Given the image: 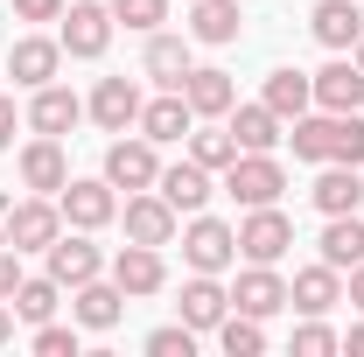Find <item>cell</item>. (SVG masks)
<instances>
[{
  "label": "cell",
  "instance_id": "19",
  "mask_svg": "<svg viewBox=\"0 0 364 357\" xmlns=\"http://www.w3.org/2000/svg\"><path fill=\"white\" fill-rule=\"evenodd\" d=\"M70 315L85 322V329H112L119 315H127V294H119V280H85V287H70Z\"/></svg>",
  "mask_w": 364,
  "mask_h": 357
},
{
  "label": "cell",
  "instance_id": "12",
  "mask_svg": "<svg viewBox=\"0 0 364 357\" xmlns=\"http://www.w3.org/2000/svg\"><path fill=\"white\" fill-rule=\"evenodd\" d=\"M231 309H238V315H259V322H267V315L287 309V280H280L273 267H245L238 280H231Z\"/></svg>",
  "mask_w": 364,
  "mask_h": 357
},
{
  "label": "cell",
  "instance_id": "21",
  "mask_svg": "<svg viewBox=\"0 0 364 357\" xmlns=\"http://www.w3.org/2000/svg\"><path fill=\"white\" fill-rule=\"evenodd\" d=\"M182 98H189L196 119H225L231 105H238V85H231V70H189L182 78Z\"/></svg>",
  "mask_w": 364,
  "mask_h": 357
},
{
  "label": "cell",
  "instance_id": "40",
  "mask_svg": "<svg viewBox=\"0 0 364 357\" xmlns=\"http://www.w3.org/2000/svg\"><path fill=\"white\" fill-rule=\"evenodd\" d=\"M21 21H63V0H14Z\"/></svg>",
  "mask_w": 364,
  "mask_h": 357
},
{
  "label": "cell",
  "instance_id": "43",
  "mask_svg": "<svg viewBox=\"0 0 364 357\" xmlns=\"http://www.w3.org/2000/svg\"><path fill=\"white\" fill-rule=\"evenodd\" d=\"M343 351H350V357H364V322L350 329V336H343Z\"/></svg>",
  "mask_w": 364,
  "mask_h": 357
},
{
  "label": "cell",
  "instance_id": "33",
  "mask_svg": "<svg viewBox=\"0 0 364 357\" xmlns=\"http://www.w3.org/2000/svg\"><path fill=\"white\" fill-rule=\"evenodd\" d=\"M218 343H225V357H259V351H267V329H259V315L231 309L225 322H218Z\"/></svg>",
  "mask_w": 364,
  "mask_h": 357
},
{
  "label": "cell",
  "instance_id": "27",
  "mask_svg": "<svg viewBox=\"0 0 364 357\" xmlns=\"http://www.w3.org/2000/svg\"><path fill=\"white\" fill-rule=\"evenodd\" d=\"M322 260H329L336 273H350L364 260V218H358V211H343V218L322 224Z\"/></svg>",
  "mask_w": 364,
  "mask_h": 357
},
{
  "label": "cell",
  "instance_id": "46",
  "mask_svg": "<svg viewBox=\"0 0 364 357\" xmlns=\"http://www.w3.org/2000/svg\"><path fill=\"white\" fill-rule=\"evenodd\" d=\"M0 245H7V218H0Z\"/></svg>",
  "mask_w": 364,
  "mask_h": 357
},
{
  "label": "cell",
  "instance_id": "35",
  "mask_svg": "<svg viewBox=\"0 0 364 357\" xmlns=\"http://www.w3.org/2000/svg\"><path fill=\"white\" fill-rule=\"evenodd\" d=\"M112 21H127L140 36H154L161 21H168V0H112Z\"/></svg>",
  "mask_w": 364,
  "mask_h": 357
},
{
  "label": "cell",
  "instance_id": "28",
  "mask_svg": "<svg viewBox=\"0 0 364 357\" xmlns=\"http://www.w3.org/2000/svg\"><path fill=\"white\" fill-rule=\"evenodd\" d=\"M238 0H189V36L196 43H238Z\"/></svg>",
  "mask_w": 364,
  "mask_h": 357
},
{
  "label": "cell",
  "instance_id": "42",
  "mask_svg": "<svg viewBox=\"0 0 364 357\" xmlns=\"http://www.w3.org/2000/svg\"><path fill=\"white\" fill-rule=\"evenodd\" d=\"M350 302H358V309H364V260H358V267H350Z\"/></svg>",
  "mask_w": 364,
  "mask_h": 357
},
{
  "label": "cell",
  "instance_id": "7",
  "mask_svg": "<svg viewBox=\"0 0 364 357\" xmlns=\"http://www.w3.org/2000/svg\"><path fill=\"white\" fill-rule=\"evenodd\" d=\"M105 182L127 189V196H134V189H154V182H161L154 140H147V134H140V140H112V147H105Z\"/></svg>",
  "mask_w": 364,
  "mask_h": 357
},
{
  "label": "cell",
  "instance_id": "24",
  "mask_svg": "<svg viewBox=\"0 0 364 357\" xmlns=\"http://www.w3.org/2000/svg\"><path fill=\"white\" fill-rule=\"evenodd\" d=\"M309 28H316V43H322V49H358L364 14H358V0H322L316 14H309Z\"/></svg>",
  "mask_w": 364,
  "mask_h": 357
},
{
  "label": "cell",
  "instance_id": "5",
  "mask_svg": "<svg viewBox=\"0 0 364 357\" xmlns=\"http://www.w3.org/2000/svg\"><path fill=\"white\" fill-rule=\"evenodd\" d=\"M56 211L70 231H98V224L119 218V196H112V182H63L56 189Z\"/></svg>",
  "mask_w": 364,
  "mask_h": 357
},
{
  "label": "cell",
  "instance_id": "37",
  "mask_svg": "<svg viewBox=\"0 0 364 357\" xmlns=\"http://www.w3.org/2000/svg\"><path fill=\"white\" fill-rule=\"evenodd\" d=\"M189 351H196V329L189 322H168V329L147 336V357H189Z\"/></svg>",
  "mask_w": 364,
  "mask_h": 357
},
{
  "label": "cell",
  "instance_id": "1",
  "mask_svg": "<svg viewBox=\"0 0 364 357\" xmlns=\"http://www.w3.org/2000/svg\"><path fill=\"white\" fill-rule=\"evenodd\" d=\"M182 260H189V273H225L231 260H238V231H231L225 218H189V231H182Z\"/></svg>",
  "mask_w": 364,
  "mask_h": 357
},
{
  "label": "cell",
  "instance_id": "4",
  "mask_svg": "<svg viewBox=\"0 0 364 357\" xmlns=\"http://www.w3.org/2000/svg\"><path fill=\"white\" fill-rule=\"evenodd\" d=\"M56 43H63V56H105V43H112V7H98V0H70Z\"/></svg>",
  "mask_w": 364,
  "mask_h": 357
},
{
  "label": "cell",
  "instance_id": "9",
  "mask_svg": "<svg viewBox=\"0 0 364 357\" xmlns=\"http://www.w3.org/2000/svg\"><path fill=\"white\" fill-rule=\"evenodd\" d=\"M127 238L134 245H168L176 238V203L161 189H134L127 196Z\"/></svg>",
  "mask_w": 364,
  "mask_h": 357
},
{
  "label": "cell",
  "instance_id": "23",
  "mask_svg": "<svg viewBox=\"0 0 364 357\" xmlns=\"http://www.w3.org/2000/svg\"><path fill=\"white\" fill-rule=\"evenodd\" d=\"M189 127H196V112H189L182 91H161L154 105H140V134L154 140V147H161V140H189Z\"/></svg>",
  "mask_w": 364,
  "mask_h": 357
},
{
  "label": "cell",
  "instance_id": "25",
  "mask_svg": "<svg viewBox=\"0 0 364 357\" xmlns=\"http://www.w3.org/2000/svg\"><path fill=\"white\" fill-rule=\"evenodd\" d=\"M189 70H196V63H189V36H147V78L161 91H182Z\"/></svg>",
  "mask_w": 364,
  "mask_h": 357
},
{
  "label": "cell",
  "instance_id": "29",
  "mask_svg": "<svg viewBox=\"0 0 364 357\" xmlns=\"http://www.w3.org/2000/svg\"><path fill=\"white\" fill-rule=\"evenodd\" d=\"M329 140H336V112H316V119H309V112H301V119H294V127H287V147H294V161H329Z\"/></svg>",
  "mask_w": 364,
  "mask_h": 357
},
{
  "label": "cell",
  "instance_id": "45",
  "mask_svg": "<svg viewBox=\"0 0 364 357\" xmlns=\"http://www.w3.org/2000/svg\"><path fill=\"white\" fill-rule=\"evenodd\" d=\"M358 70H364V36H358Z\"/></svg>",
  "mask_w": 364,
  "mask_h": 357
},
{
  "label": "cell",
  "instance_id": "22",
  "mask_svg": "<svg viewBox=\"0 0 364 357\" xmlns=\"http://www.w3.org/2000/svg\"><path fill=\"white\" fill-rule=\"evenodd\" d=\"M154 189L176 203V218H196V211L210 203V169H203V161H176V169H161Z\"/></svg>",
  "mask_w": 364,
  "mask_h": 357
},
{
  "label": "cell",
  "instance_id": "17",
  "mask_svg": "<svg viewBox=\"0 0 364 357\" xmlns=\"http://www.w3.org/2000/svg\"><path fill=\"white\" fill-rule=\"evenodd\" d=\"M77 119H85L77 91H63L56 78H49V85H36V98H28V127H36V134H56V140H63Z\"/></svg>",
  "mask_w": 364,
  "mask_h": 357
},
{
  "label": "cell",
  "instance_id": "32",
  "mask_svg": "<svg viewBox=\"0 0 364 357\" xmlns=\"http://www.w3.org/2000/svg\"><path fill=\"white\" fill-rule=\"evenodd\" d=\"M56 302H63V287H56V280H21L7 309H14V322H49Z\"/></svg>",
  "mask_w": 364,
  "mask_h": 357
},
{
  "label": "cell",
  "instance_id": "11",
  "mask_svg": "<svg viewBox=\"0 0 364 357\" xmlns=\"http://www.w3.org/2000/svg\"><path fill=\"white\" fill-rule=\"evenodd\" d=\"M112 280H119V294H127V302H140V294H161V280H168V267H161V245H134V238H127V252L112 260Z\"/></svg>",
  "mask_w": 364,
  "mask_h": 357
},
{
  "label": "cell",
  "instance_id": "3",
  "mask_svg": "<svg viewBox=\"0 0 364 357\" xmlns=\"http://www.w3.org/2000/svg\"><path fill=\"white\" fill-rule=\"evenodd\" d=\"M225 189L245 203V211H259V203H280L287 176H280V161H273V154H238V161L225 169Z\"/></svg>",
  "mask_w": 364,
  "mask_h": 357
},
{
  "label": "cell",
  "instance_id": "38",
  "mask_svg": "<svg viewBox=\"0 0 364 357\" xmlns=\"http://www.w3.org/2000/svg\"><path fill=\"white\" fill-rule=\"evenodd\" d=\"M36 351H43V357H77V329H63V322H36Z\"/></svg>",
  "mask_w": 364,
  "mask_h": 357
},
{
  "label": "cell",
  "instance_id": "39",
  "mask_svg": "<svg viewBox=\"0 0 364 357\" xmlns=\"http://www.w3.org/2000/svg\"><path fill=\"white\" fill-rule=\"evenodd\" d=\"M14 287H21V252L0 245V302H14Z\"/></svg>",
  "mask_w": 364,
  "mask_h": 357
},
{
  "label": "cell",
  "instance_id": "18",
  "mask_svg": "<svg viewBox=\"0 0 364 357\" xmlns=\"http://www.w3.org/2000/svg\"><path fill=\"white\" fill-rule=\"evenodd\" d=\"M56 63H63V43H49V36H21V43L7 49V78H14V85H49V78H56Z\"/></svg>",
  "mask_w": 364,
  "mask_h": 357
},
{
  "label": "cell",
  "instance_id": "2",
  "mask_svg": "<svg viewBox=\"0 0 364 357\" xmlns=\"http://www.w3.org/2000/svg\"><path fill=\"white\" fill-rule=\"evenodd\" d=\"M56 231H63V211H56L49 196H21V203H7V245H14V252H49Z\"/></svg>",
  "mask_w": 364,
  "mask_h": 357
},
{
  "label": "cell",
  "instance_id": "16",
  "mask_svg": "<svg viewBox=\"0 0 364 357\" xmlns=\"http://www.w3.org/2000/svg\"><path fill=\"white\" fill-rule=\"evenodd\" d=\"M176 309H182V322H189V329H218V322L231 315V294L218 287V273H189Z\"/></svg>",
  "mask_w": 364,
  "mask_h": 357
},
{
  "label": "cell",
  "instance_id": "8",
  "mask_svg": "<svg viewBox=\"0 0 364 357\" xmlns=\"http://www.w3.org/2000/svg\"><path fill=\"white\" fill-rule=\"evenodd\" d=\"M105 273V252L91 245L85 231L70 238V231H56V245H49V280L56 287H85V280H98Z\"/></svg>",
  "mask_w": 364,
  "mask_h": 357
},
{
  "label": "cell",
  "instance_id": "31",
  "mask_svg": "<svg viewBox=\"0 0 364 357\" xmlns=\"http://www.w3.org/2000/svg\"><path fill=\"white\" fill-rule=\"evenodd\" d=\"M189 161H203L210 176H218V169H231V161H238V140H231V127H203V134L189 127Z\"/></svg>",
  "mask_w": 364,
  "mask_h": 357
},
{
  "label": "cell",
  "instance_id": "6",
  "mask_svg": "<svg viewBox=\"0 0 364 357\" xmlns=\"http://www.w3.org/2000/svg\"><path fill=\"white\" fill-rule=\"evenodd\" d=\"M287 245H294V224L280 218L273 203H259L252 218L238 224V260H252V267H273V260H280Z\"/></svg>",
  "mask_w": 364,
  "mask_h": 357
},
{
  "label": "cell",
  "instance_id": "36",
  "mask_svg": "<svg viewBox=\"0 0 364 357\" xmlns=\"http://www.w3.org/2000/svg\"><path fill=\"white\" fill-rule=\"evenodd\" d=\"M336 343H343V336H336L329 322H316V315H309V322L294 329V357H329V351H336Z\"/></svg>",
  "mask_w": 364,
  "mask_h": 357
},
{
  "label": "cell",
  "instance_id": "44",
  "mask_svg": "<svg viewBox=\"0 0 364 357\" xmlns=\"http://www.w3.org/2000/svg\"><path fill=\"white\" fill-rule=\"evenodd\" d=\"M7 336H14V309L0 302V343H7Z\"/></svg>",
  "mask_w": 364,
  "mask_h": 357
},
{
  "label": "cell",
  "instance_id": "15",
  "mask_svg": "<svg viewBox=\"0 0 364 357\" xmlns=\"http://www.w3.org/2000/svg\"><path fill=\"white\" fill-rule=\"evenodd\" d=\"M21 182H28L36 196H56V189L70 182V161H63V147H56V134H36L28 147H21Z\"/></svg>",
  "mask_w": 364,
  "mask_h": 357
},
{
  "label": "cell",
  "instance_id": "26",
  "mask_svg": "<svg viewBox=\"0 0 364 357\" xmlns=\"http://www.w3.org/2000/svg\"><path fill=\"white\" fill-rule=\"evenodd\" d=\"M316 105H322V112H358V105H364V70H358V63H329V70H316Z\"/></svg>",
  "mask_w": 364,
  "mask_h": 357
},
{
  "label": "cell",
  "instance_id": "20",
  "mask_svg": "<svg viewBox=\"0 0 364 357\" xmlns=\"http://www.w3.org/2000/svg\"><path fill=\"white\" fill-rule=\"evenodd\" d=\"M309 196H316L322 218H343V211H358V203H364V176L350 169V161H322V176H316Z\"/></svg>",
  "mask_w": 364,
  "mask_h": 357
},
{
  "label": "cell",
  "instance_id": "10",
  "mask_svg": "<svg viewBox=\"0 0 364 357\" xmlns=\"http://www.w3.org/2000/svg\"><path fill=\"white\" fill-rule=\"evenodd\" d=\"M140 85L134 78H98V91H91V119L105 127V134H127V127H140Z\"/></svg>",
  "mask_w": 364,
  "mask_h": 357
},
{
  "label": "cell",
  "instance_id": "34",
  "mask_svg": "<svg viewBox=\"0 0 364 357\" xmlns=\"http://www.w3.org/2000/svg\"><path fill=\"white\" fill-rule=\"evenodd\" d=\"M329 161H350V169H364V119H358V112H336V140H329Z\"/></svg>",
  "mask_w": 364,
  "mask_h": 357
},
{
  "label": "cell",
  "instance_id": "41",
  "mask_svg": "<svg viewBox=\"0 0 364 357\" xmlns=\"http://www.w3.org/2000/svg\"><path fill=\"white\" fill-rule=\"evenodd\" d=\"M14 127H21V112H14V98H0V147H14Z\"/></svg>",
  "mask_w": 364,
  "mask_h": 357
},
{
  "label": "cell",
  "instance_id": "30",
  "mask_svg": "<svg viewBox=\"0 0 364 357\" xmlns=\"http://www.w3.org/2000/svg\"><path fill=\"white\" fill-rule=\"evenodd\" d=\"M267 105L280 119H301L309 105H316V78H301V70H273L267 78Z\"/></svg>",
  "mask_w": 364,
  "mask_h": 357
},
{
  "label": "cell",
  "instance_id": "13",
  "mask_svg": "<svg viewBox=\"0 0 364 357\" xmlns=\"http://www.w3.org/2000/svg\"><path fill=\"white\" fill-rule=\"evenodd\" d=\"M231 119V140H238V154H273V147H280V112H273L267 98H259V105H231L225 112Z\"/></svg>",
  "mask_w": 364,
  "mask_h": 357
},
{
  "label": "cell",
  "instance_id": "14",
  "mask_svg": "<svg viewBox=\"0 0 364 357\" xmlns=\"http://www.w3.org/2000/svg\"><path fill=\"white\" fill-rule=\"evenodd\" d=\"M336 302H343V273L329 267V260L301 267V273H294V287H287V309H301V315H329Z\"/></svg>",
  "mask_w": 364,
  "mask_h": 357
}]
</instances>
